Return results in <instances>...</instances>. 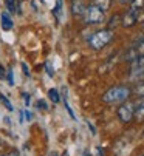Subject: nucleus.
<instances>
[{"instance_id":"obj_1","label":"nucleus","mask_w":144,"mask_h":156,"mask_svg":"<svg viewBox=\"0 0 144 156\" xmlns=\"http://www.w3.org/2000/svg\"><path fill=\"white\" fill-rule=\"evenodd\" d=\"M129 98H130V88L126 87V85H118V87H113V88H110V90H107L104 93L102 101L105 104L115 105V104L126 102Z\"/></svg>"},{"instance_id":"obj_2","label":"nucleus","mask_w":144,"mask_h":156,"mask_svg":"<svg viewBox=\"0 0 144 156\" xmlns=\"http://www.w3.org/2000/svg\"><path fill=\"white\" fill-rule=\"evenodd\" d=\"M112 39H113L112 30H101V31L94 33V34L90 37L88 43H90V47H91L93 50H101V48H104V47L107 45Z\"/></svg>"},{"instance_id":"obj_3","label":"nucleus","mask_w":144,"mask_h":156,"mask_svg":"<svg viewBox=\"0 0 144 156\" xmlns=\"http://www.w3.org/2000/svg\"><path fill=\"white\" fill-rule=\"evenodd\" d=\"M84 22H85V23H90V25L102 23V22H104V11L99 9L98 6H94V5H90L88 8H85Z\"/></svg>"},{"instance_id":"obj_4","label":"nucleus","mask_w":144,"mask_h":156,"mask_svg":"<svg viewBox=\"0 0 144 156\" xmlns=\"http://www.w3.org/2000/svg\"><path fill=\"white\" fill-rule=\"evenodd\" d=\"M132 71H130V79L135 82H139L144 79V57H136L132 60Z\"/></svg>"},{"instance_id":"obj_5","label":"nucleus","mask_w":144,"mask_h":156,"mask_svg":"<svg viewBox=\"0 0 144 156\" xmlns=\"http://www.w3.org/2000/svg\"><path fill=\"white\" fill-rule=\"evenodd\" d=\"M133 113H135V104L132 102H123L121 107L118 108V118L123 122H130L133 119Z\"/></svg>"},{"instance_id":"obj_6","label":"nucleus","mask_w":144,"mask_h":156,"mask_svg":"<svg viewBox=\"0 0 144 156\" xmlns=\"http://www.w3.org/2000/svg\"><path fill=\"white\" fill-rule=\"evenodd\" d=\"M138 14H139V11L138 9H133V8H130V11L124 16V19H123V25L126 27V28H129V27H133L136 22H138Z\"/></svg>"},{"instance_id":"obj_7","label":"nucleus","mask_w":144,"mask_h":156,"mask_svg":"<svg viewBox=\"0 0 144 156\" xmlns=\"http://www.w3.org/2000/svg\"><path fill=\"white\" fill-rule=\"evenodd\" d=\"M133 118L138 119V121H142V119H144V98H141V99L135 104V113H133Z\"/></svg>"},{"instance_id":"obj_8","label":"nucleus","mask_w":144,"mask_h":156,"mask_svg":"<svg viewBox=\"0 0 144 156\" xmlns=\"http://www.w3.org/2000/svg\"><path fill=\"white\" fill-rule=\"evenodd\" d=\"M75 16H84L85 12V5L82 3V0H73V5H71Z\"/></svg>"},{"instance_id":"obj_9","label":"nucleus","mask_w":144,"mask_h":156,"mask_svg":"<svg viewBox=\"0 0 144 156\" xmlns=\"http://www.w3.org/2000/svg\"><path fill=\"white\" fill-rule=\"evenodd\" d=\"M13 20H11V17H9V14L8 12H2V28L5 30V31H9V30H13Z\"/></svg>"},{"instance_id":"obj_10","label":"nucleus","mask_w":144,"mask_h":156,"mask_svg":"<svg viewBox=\"0 0 144 156\" xmlns=\"http://www.w3.org/2000/svg\"><path fill=\"white\" fill-rule=\"evenodd\" d=\"M48 98H50V101L53 104H59L61 102V96H59L56 88H50V90H48Z\"/></svg>"},{"instance_id":"obj_11","label":"nucleus","mask_w":144,"mask_h":156,"mask_svg":"<svg viewBox=\"0 0 144 156\" xmlns=\"http://www.w3.org/2000/svg\"><path fill=\"white\" fill-rule=\"evenodd\" d=\"M93 5H94V6H98L99 9H102V11L105 12V11L110 8V0H94Z\"/></svg>"},{"instance_id":"obj_12","label":"nucleus","mask_w":144,"mask_h":156,"mask_svg":"<svg viewBox=\"0 0 144 156\" xmlns=\"http://www.w3.org/2000/svg\"><path fill=\"white\" fill-rule=\"evenodd\" d=\"M0 101H2V104L6 107V110L8 111H14V107H13V104L6 99V96H3V94H0Z\"/></svg>"},{"instance_id":"obj_13","label":"nucleus","mask_w":144,"mask_h":156,"mask_svg":"<svg viewBox=\"0 0 144 156\" xmlns=\"http://www.w3.org/2000/svg\"><path fill=\"white\" fill-rule=\"evenodd\" d=\"M6 8H8L9 12H16V9H17V2H16V0H6Z\"/></svg>"},{"instance_id":"obj_14","label":"nucleus","mask_w":144,"mask_h":156,"mask_svg":"<svg viewBox=\"0 0 144 156\" xmlns=\"http://www.w3.org/2000/svg\"><path fill=\"white\" fill-rule=\"evenodd\" d=\"M142 5H144V0H132V8L133 9L141 11L142 9Z\"/></svg>"},{"instance_id":"obj_15","label":"nucleus","mask_w":144,"mask_h":156,"mask_svg":"<svg viewBox=\"0 0 144 156\" xmlns=\"http://www.w3.org/2000/svg\"><path fill=\"white\" fill-rule=\"evenodd\" d=\"M45 73L50 76V77H53L54 76V71H53V66H51V62H46L45 63Z\"/></svg>"},{"instance_id":"obj_16","label":"nucleus","mask_w":144,"mask_h":156,"mask_svg":"<svg viewBox=\"0 0 144 156\" xmlns=\"http://www.w3.org/2000/svg\"><path fill=\"white\" fill-rule=\"evenodd\" d=\"M135 50H136V54H138V57H144V40L139 43V45H138Z\"/></svg>"},{"instance_id":"obj_17","label":"nucleus","mask_w":144,"mask_h":156,"mask_svg":"<svg viewBox=\"0 0 144 156\" xmlns=\"http://www.w3.org/2000/svg\"><path fill=\"white\" fill-rule=\"evenodd\" d=\"M135 93H136L139 98H144V82H142V83H139V85L135 88Z\"/></svg>"},{"instance_id":"obj_18","label":"nucleus","mask_w":144,"mask_h":156,"mask_svg":"<svg viewBox=\"0 0 144 156\" xmlns=\"http://www.w3.org/2000/svg\"><path fill=\"white\" fill-rule=\"evenodd\" d=\"M8 83L9 87H14V71L13 70H8Z\"/></svg>"},{"instance_id":"obj_19","label":"nucleus","mask_w":144,"mask_h":156,"mask_svg":"<svg viewBox=\"0 0 144 156\" xmlns=\"http://www.w3.org/2000/svg\"><path fill=\"white\" fill-rule=\"evenodd\" d=\"M64 102H65V108H67V111H68V115L73 118V119H76V116H75V113H73V110H71V107L68 105V102H67V99H64Z\"/></svg>"},{"instance_id":"obj_20","label":"nucleus","mask_w":144,"mask_h":156,"mask_svg":"<svg viewBox=\"0 0 144 156\" xmlns=\"http://www.w3.org/2000/svg\"><path fill=\"white\" fill-rule=\"evenodd\" d=\"M22 70H23V73H25V76H31V73H30V70H28V65L25 63V62H22Z\"/></svg>"},{"instance_id":"obj_21","label":"nucleus","mask_w":144,"mask_h":156,"mask_svg":"<svg viewBox=\"0 0 144 156\" xmlns=\"http://www.w3.org/2000/svg\"><path fill=\"white\" fill-rule=\"evenodd\" d=\"M36 105H37L40 110H46V108H48V105H46V102H45V101H37V104H36Z\"/></svg>"},{"instance_id":"obj_22","label":"nucleus","mask_w":144,"mask_h":156,"mask_svg":"<svg viewBox=\"0 0 144 156\" xmlns=\"http://www.w3.org/2000/svg\"><path fill=\"white\" fill-rule=\"evenodd\" d=\"M118 20H119V17H118V16L112 17V23H110V28H113V27H116V25H118Z\"/></svg>"},{"instance_id":"obj_23","label":"nucleus","mask_w":144,"mask_h":156,"mask_svg":"<svg viewBox=\"0 0 144 156\" xmlns=\"http://www.w3.org/2000/svg\"><path fill=\"white\" fill-rule=\"evenodd\" d=\"M5 76H6V73H5V68L2 65H0V79H5Z\"/></svg>"},{"instance_id":"obj_24","label":"nucleus","mask_w":144,"mask_h":156,"mask_svg":"<svg viewBox=\"0 0 144 156\" xmlns=\"http://www.w3.org/2000/svg\"><path fill=\"white\" fill-rule=\"evenodd\" d=\"M23 115H25V119H27V121H31V113H30V111L23 110Z\"/></svg>"},{"instance_id":"obj_25","label":"nucleus","mask_w":144,"mask_h":156,"mask_svg":"<svg viewBox=\"0 0 144 156\" xmlns=\"http://www.w3.org/2000/svg\"><path fill=\"white\" fill-rule=\"evenodd\" d=\"M22 96L25 98V102H27V105H30V94H28V93H23Z\"/></svg>"},{"instance_id":"obj_26","label":"nucleus","mask_w":144,"mask_h":156,"mask_svg":"<svg viewBox=\"0 0 144 156\" xmlns=\"http://www.w3.org/2000/svg\"><path fill=\"white\" fill-rule=\"evenodd\" d=\"M25 122V115H23V110L20 111V124H23Z\"/></svg>"},{"instance_id":"obj_27","label":"nucleus","mask_w":144,"mask_h":156,"mask_svg":"<svg viewBox=\"0 0 144 156\" xmlns=\"http://www.w3.org/2000/svg\"><path fill=\"white\" fill-rule=\"evenodd\" d=\"M87 124H88V128L91 130V133H93V135H96V130H94V127H93V125H91L90 122H87Z\"/></svg>"},{"instance_id":"obj_28","label":"nucleus","mask_w":144,"mask_h":156,"mask_svg":"<svg viewBox=\"0 0 144 156\" xmlns=\"http://www.w3.org/2000/svg\"><path fill=\"white\" fill-rule=\"evenodd\" d=\"M119 2H123V3H129V2H132V0H119Z\"/></svg>"},{"instance_id":"obj_29","label":"nucleus","mask_w":144,"mask_h":156,"mask_svg":"<svg viewBox=\"0 0 144 156\" xmlns=\"http://www.w3.org/2000/svg\"><path fill=\"white\" fill-rule=\"evenodd\" d=\"M5 156H17V154H5Z\"/></svg>"}]
</instances>
